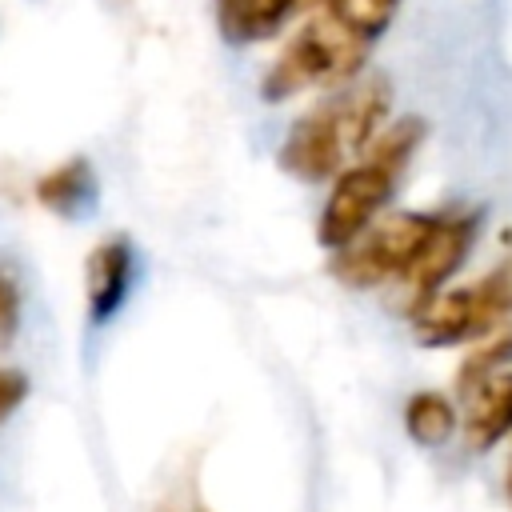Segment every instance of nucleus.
I'll list each match as a JSON object with an SVG mask.
<instances>
[{
    "label": "nucleus",
    "instance_id": "nucleus-7",
    "mask_svg": "<svg viewBox=\"0 0 512 512\" xmlns=\"http://www.w3.org/2000/svg\"><path fill=\"white\" fill-rule=\"evenodd\" d=\"M136 280V248L128 236H108L100 240L88 260H84V304H88V320L92 324H108Z\"/></svg>",
    "mask_w": 512,
    "mask_h": 512
},
{
    "label": "nucleus",
    "instance_id": "nucleus-3",
    "mask_svg": "<svg viewBox=\"0 0 512 512\" xmlns=\"http://www.w3.org/2000/svg\"><path fill=\"white\" fill-rule=\"evenodd\" d=\"M424 136H428V124L420 116L388 120L376 132V140L328 180L332 188H328L320 220H316V240L324 252L352 244L372 220L384 216V208L396 196V184L404 180L416 148L424 144Z\"/></svg>",
    "mask_w": 512,
    "mask_h": 512
},
{
    "label": "nucleus",
    "instance_id": "nucleus-16",
    "mask_svg": "<svg viewBox=\"0 0 512 512\" xmlns=\"http://www.w3.org/2000/svg\"><path fill=\"white\" fill-rule=\"evenodd\" d=\"M504 484H508V496H512V460H508V480Z\"/></svg>",
    "mask_w": 512,
    "mask_h": 512
},
{
    "label": "nucleus",
    "instance_id": "nucleus-1",
    "mask_svg": "<svg viewBox=\"0 0 512 512\" xmlns=\"http://www.w3.org/2000/svg\"><path fill=\"white\" fill-rule=\"evenodd\" d=\"M404 0H312L300 28L260 76L264 104L332 92L368 72V56Z\"/></svg>",
    "mask_w": 512,
    "mask_h": 512
},
{
    "label": "nucleus",
    "instance_id": "nucleus-15",
    "mask_svg": "<svg viewBox=\"0 0 512 512\" xmlns=\"http://www.w3.org/2000/svg\"><path fill=\"white\" fill-rule=\"evenodd\" d=\"M232 4H240V0H216V12H224V8H232Z\"/></svg>",
    "mask_w": 512,
    "mask_h": 512
},
{
    "label": "nucleus",
    "instance_id": "nucleus-2",
    "mask_svg": "<svg viewBox=\"0 0 512 512\" xmlns=\"http://www.w3.org/2000/svg\"><path fill=\"white\" fill-rule=\"evenodd\" d=\"M388 112L392 80L368 68L352 84L320 92V100L292 120L276 148V164L304 184H324L376 140Z\"/></svg>",
    "mask_w": 512,
    "mask_h": 512
},
{
    "label": "nucleus",
    "instance_id": "nucleus-6",
    "mask_svg": "<svg viewBox=\"0 0 512 512\" xmlns=\"http://www.w3.org/2000/svg\"><path fill=\"white\" fill-rule=\"evenodd\" d=\"M480 228H484V212H480V208L444 212L440 232L432 236L428 252L420 256V264L412 268V276L400 284V288H404V312H408V316H416L424 304H432V300L448 288V280L460 272V264H464L468 252L476 248Z\"/></svg>",
    "mask_w": 512,
    "mask_h": 512
},
{
    "label": "nucleus",
    "instance_id": "nucleus-11",
    "mask_svg": "<svg viewBox=\"0 0 512 512\" xmlns=\"http://www.w3.org/2000/svg\"><path fill=\"white\" fill-rule=\"evenodd\" d=\"M460 428V412L444 392L420 388L404 400V432L420 444V448H440L456 436Z\"/></svg>",
    "mask_w": 512,
    "mask_h": 512
},
{
    "label": "nucleus",
    "instance_id": "nucleus-14",
    "mask_svg": "<svg viewBox=\"0 0 512 512\" xmlns=\"http://www.w3.org/2000/svg\"><path fill=\"white\" fill-rule=\"evenodd\" d=\"M28 400V376L20 368H0V424Z\"/></svg>",
    "mask_w": 512,
    "mask_h": 512
},
{
    "label": "nucleus",
    "instance_id": "nucleus-9",
    "mask_svg": "<svg viewBox=\"0 0 512 512\" xmlns=\"http://www.w3.org/2000/svg\"><path fill=\"white\" fill-rule=\"evenodd\" d=\"M96 196H100V180H96L88 156H72L36 180V204L60 220L88 216L96 208Z\"/></svg>",
    "mask_w": 512,
    "mask_h": 512
},
{
    "label": "nucleus",
    "instance_id": "nucleus-12",
    "mask_svg": "<svg viewBox=\"0 0 512 512\" xmlns=\"http://www.w3.org/2000/svg\"><path fill=\"white\" fill-rule=\"evenodd\" d=\"M504 368H512V320L472 344V352L464 356V364L456 372V392L464 396L468 388H476L480 380H488V376H496Z\"/></svg>",
    "mask_w": 512,
    "mask_h": 512
},
{
    "label": "nucleus",
    "instance_id": "nucleus-8",
    "mask_svg": "<svg viewBox=\"0 0 512 512\" xmlns=\"http://www.w3.org/2000/svg\"><path fill=\"white\" fill-rule=\"evenodd\" d=\"M512 436V368L480 380L464 392V440L472 452L496 448Z\"/></svg>",
    "mask_w": 512,
    "mask_h": 512
},
{
    "label": "nucleus",
    "instance_id": "nucleus-10",
    "mask_svg": "<svg viewBox=\"0 0 512 512\" xmlns=\"http://www.w3.org/2000/svg\"><path fill=\"white\" fill-rule=\"evenodd\" d=\"M312 0H240L216 12V28L228 44H260L272 40L288 20L304 16Z\"/></svg>",
    "mask_w": 512,
    "mask_h": 512
},
{
    "label": "nucleus",
    "instance_id": "nucleus-13",
    "mask_svg": "<svg viewBox=\"0 0 512 512\" xmlns=\"http://www.w3.org/2000/svg\"><path fill=\"white\" fill-rule=\"evenodd\" d=\"M16 328H20V288L8 272H0V348L12 344Z\"/></svg>",
    "mask_w": 512,
    "mask_h": 512
},
{
    "label": "nucleus",
    "instance_id": "nucleus-5",
    "mask_svg": "<svg viewBox=\"0 0 512 512\" xmlns=\"http://www.w3.org/2000/svg\"><path fill=\"white\" fill-rule=\"evenodd\" d=\"M508 320H512V252L476 280L444 288L432 304H424L412 316V328L424 348H456L484 340Z\"/></svg>",
    "mask_w": 512,
    "mask_h": 512
},
{
    "label": "nucleus",
    "instance_id": "nucleus-4",
    "mask_svg": "<svg viewBox=\"0 0 512 512\" xmlns=\"http://www.w3.org/2000/svg\"><path fill=\"white\" fill-rule=\"evenodd\" d=\"M444 212H388L372 220L352 244L328 252V272L352 292L404 284L420 256L428 252L432 236L440 232Z\"/></svg>",
    "mask_w": 512,
    "mask_h": 512
}]
</instances>
